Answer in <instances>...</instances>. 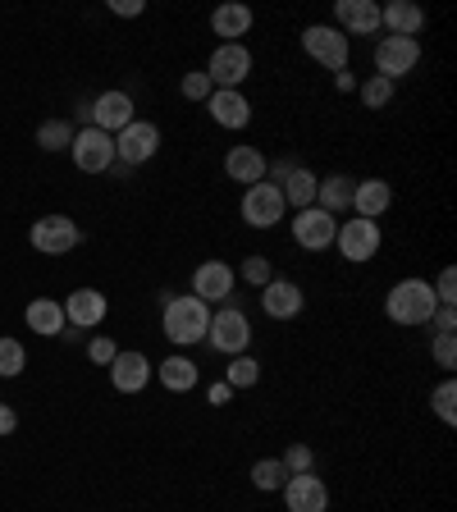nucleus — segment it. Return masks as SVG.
<instances>
[{
  "label": "nucleus",
  "instance_id": "obj_22",
  "mask_svg": "<svg viewBox=\"0 0 457 512\" xmlns=\"http://www.w3.org/2000/svg\"><path fill=\"white\" fill-rule=\"evenodd\" d=\"M380 28L389 37H416L426 28V10L412 5V0H394V5H380Z\"/></svg>",
  "mask_w": 457,
  "mask_h": 512
},
{
  "label": "nucleus",
  "instance_id": "obj_38",
  "mask_svg": "<svg viewBox=\"0 0 457 512\" xmlns=\"http://www.w3.org/2000/svg\"><path fill=\"white\" fill-rule=\"evenodd\" d=\"M243 279H247V284H256V288H266L270 279H275V275H270L266 256H247V261H243Z\"/></svg>",
  "mask_w": 457,
  "mask_h": 512
},
{
  "label": "nucleus",
  "instance_id": "obj_36",
  "mask_svg": "<svg viewBox=\"0 0 457 512\" xmlns=\"http://www.w3.org/2000/svg\"><path fill=\"white\" fill-rule=\"evenodd\" d=\"M288 467V476H302V471H316V458H311V448L307 444H293L284 453V458H279Z\"/></svg>",
  "mask_w": 457,
  "mask_h": 512
},
{
  "label": "nucleus",
  "instance_id": "obj_11",
  "mask_svg": "<svg viewBox=\"0 0 457 512\" xmlns=\"http://www.w3.org/2000/svg\"><path fill=\"white\" fill-rule=\"evenodd\" d=\"M28 243L46 256H64V252H74V247L83 243V234H78V224L69 220V215H42V220L32 224Z\"/></svg>",
  "mask_w": 457,
  "mask_h": 512
},
{
  "label": "nucleus",
  "instance_id": "obj_27",
  "mask_svg": "<svg viewBox=\"0 0 457 512\" xmlns=\"http://www.w3.org/2000/svg\"><path fill=\"white\" fill-rule=\"evenodd\" d=\"M352 188H357V179H348V174H330V179H320V188H316V206L339 220V211H352Z\"/></svg>",
  "mask_w": 457,
  "mask_h": 512
},
{
  "label": "nucleus",
  "instance_id": "obj_10",
  "mask_svg": "<svg viewBox=\"0 0 457 512\" xmlns=\"http://www.w3.org/2000/svg\"><path fill=\"white\" fill-rule=\"evenodd\" d=\"M160 147V128L147 119H133L128 128L115 133V165H147Z\"/></svg>",
  "mask_w": 457,
  "mask_h": 512
},
{
  "label": "nucleus",
  "instance_id": "obj_39",
  "mask_svg": "<svg viewBox=\"0 0 457 512\" xmlns=\"http://www.w3.org/2000/svg\"><path fill=\"white\" fill-rule=\"evenodd\" d=\"M115 352H119V348L106 339V334H101V339H92V343H87V357H92L96 366H110V362H115Z\"/></svg>",
  "mask_w": 457,
  "mask_h": 512
},
{
  "label": "nucleus",
  "instance_id": "obj_18",
  "mask_svg": "<svg viewBox=\"0 0 457 512\" xmlns=\"http://www.w3.org/2000/svg\"><path fill=\"white\" fill-rule=\"evenodd\" d=\"M110 380H115L119 394H142L151 380V362L142 352H115V362H110Z\"/></svg>",
  "mask_w": 457,
  "mask_h": 512
},
{
  "label": "nucleus",
  "instance_id": "obj_23",
  "mask_svg": "<svg viewBox=\"0 0 457 512\" xmlns=\"http://www.w3.org/2000/svg\"><path fill=\"white\" fill-rule=\"evenodd\" d=\"M266 165L270 160L256 147H229V156H224V174H229L234 183H247V188L266 179Z\"/></svg>",
  "mask_w": 457,
  "mask_h": 512
},
{
  "label": "nucleus",
  "instance_id": "obj_1",
  "mask_svg": "<svg viewBox=\"0 0 457 512\" xmlns=\"http://www.w3.org/2000/svg\"><path fill=\"white\" fill-rule=\"evenodd\" d=\"M160 325H165V339L179 343V348H192V343H202L206 330H211V307L202 298H174L160 307Z\"/></svg>",
  "mask_w": 457,
  "mask_h": 512
},
{
  "label": "nucleus",
  "instance_id": "obj_40",
  "mask_svg": "<svg viewBox=\"0 0 457 512\" xmlns=\"http://www.w3.org/2000/svg\"><path fill=\"white\" fill-rule=\"evenodd\" d=\"M430 325H435V334H453L457 330V307H444V302H439L435 316H430Z\"/></svg>",
  "mask_w": 457,
  "mask_h": 512
},
{
  "label": "nucleus",
  "instance_id": "obj_9",
  "mask_svg": "<svg viewBox=\"0 0 457 512\" xmlns=\"http://www.w3.org/2000/svg\"><path fill=\"white\" fill-rule=\"evenodd\" d=\"M238 211H243V220L252 224V229H275L279 220H284V192L275 188V183H252V188L243 192V206H238Z\"/></svg>",
  "mask_w": 457,
  "mask_h": 512
},
{
  "label": "nucleus",
  "instance_id": "obj_35",
  "mask_svg": "<svg viewBox=\"0 0 457 512\" xmlns=\"http://www.w3.org/2000/svg\"><path fill=\"white\" fill-rule=\"evenodd\" d=\"M211 78H206V69H192V74H183V96L188 101H211Z\"/></svg>",
  "mask_w": 457,
  "mask_h": 512
},
{
  "label": "nucleus",
  "instance_id": "obj_19",
  "mask_svg": "<svg viewBox=\"0 0 457 512\" xmlns=\"http://www.w3.org/2000/svg\"><path fill=\"white\" fill-rule=\"evenodd\" d=\"M206 110H211V119L220 128H247L252 124V106H247V96L229 92V87H215L211 101H206Z\"/></svg>",
  "mask_w": 457,
  "mask_h": 512
},
{
  "label": "nucleus",
  "instance_id": "obj_21",
  "mask_svg": "<svg viewBox=\"0 0 457 512\" xmlns=\"http://www.w3.org/2000/svg\"><path fill=\"white\" fill-rule=\"evenodd\" d=\"M394 206V188L384 179H357V188H352V211L362 215V220H380L384 211Z\"/></svg>",
  "mask_w": 457,
  "mask_h": 512
},
{
  "label": "nucleus",
  "instance_id": "obj_41",
  "mask_svg": "<svg viewBox=\"0 0 457 512\" xmlns=\"http://www.w3.org/2000/svg\"><path fill=\"white\" fill-rule=\"evenodd\" d=\"M110 10H115L119 19H138V14L147 10V0H110Z\"/></svg>",
  "mask_w": 457,
  "mask_h": 512
},
{
  "label": "nucleus",
  "instance_id": "obj_20",
  "mask_svg": "<svg viewBox=\"0 0 457 512\" xmlns=\"http://www.w3.org/2000/svg\"><path fill=\"white\" fill-rule=\"evenodd\" d=\"M261 307H266L270 320H293L302 311V288L293 279H270L261 288Z\"/></svg>",
  "mask_w": 457,
  "mask_h": 512
},
{
  "label": "nucleus",
  "instance_id": "obj_12",
  "mask_svg": "<svg viewBox=\"0 0 457 512\" xmlns=\"http://www.w3.org/2000/svg\"><path fill=\"white\" fill-rule=\"evenodd\" d=\"M334 234H339V220H334L330 211H320V206H307V211L293 215V238H298V247H307V252L334 247Z\"/></svg>",
  "mask_w": 457,
  "mask_h": 512
},
{
  "label": "nucleus",
  "instance_id": "obj_2",
  "mask_svg": "<svg viewBox=\"0 0 457 512\" xmlns=\"http://www.w3.org/2000/svg\"><path fill=\"white\" fill-rule=\"evenodd\" d=\"M439 298L435 288L426 284V279H403V284L389 288V298H384V311H389V320L394 325H430V316H435Z\"/></svg>",
  "mask_w": 457,
  "mask_h": 512
},
{
  "label": "nucleus",
  "instance_id": "obj_26",
  "mask_svg": "<svg viewBox=\"0 0 457 512\" xmlns=\"http://www.w3.org/2000/svg\"><path fill=\"white\" fill-rule=\"evenodd\" d=\"M156 375H160V384H165L170 394H188V389H197V380H202L197 362H192V357H174V352L156 366Z\"/></svg>",
  "mask_w": 457,
  "mask_h": 512
},
{
  "label": "nucleus",
  "instance_id": "obj_5",
  "mask_svg": "<svg viewBox=\"0 0 457 512\" xmlns=\"http://www.w3.org/2000/svg\"><path fill=\"white\" fill-rule=\"evenodd\" d=\"M302 51H307L316 64H325V69L343 74V69H348L352 42L343 37L339 28H330V23H311V28H302Z\"/></svg>",
  "mask_w": 457,
  "mask_h": 512
},
{
  "label": "nucleus",
  "instance_id": "obj_42",
  "mask_svg": "<svg viewBox=\"0 0 457 512\" xmlns=\"http://www.w3.org/2000/svg\"><path fill=\"white\" fill-rule=\"evenodd\" d=\"M14 426H19V412H14L10 403H0V439L14 435Z\"/></svg>",
  "mask_w": 457,
  "mask_h": 512
},
{
  "label": "nucleus",
  "instance_id": "obj_30",
  "mask_svg": "<svg viewBox=\"0 0 457 512\" xmlns=\"http://www.w3.org/2000/svg\"><path fill=\"white\" fill-rule=\"evenodd\" d=\"M284 480H288V467L279 458H261V462H252V485L256 490H284Z\"/></svg>",
  "mask_w": 457,
  "mask_h": 512
},
{
  "label": "nucleus",
  "instance_id": "obj_25",
  "mask_svg": "<svg viewBox=\"0 0 457 512\" xmlns=\"http://www.w3.org/2000/svg\"><path fill=\"white\" fill-rule=\"evenodd\" d=\"M23 320H28L32 334H46V339H55V334H64V302H55V298H32L28 311H23Z\"/></svg>",
  "mask_w": 457,
  "mask_h": 512
},
{
  "label": "nucleus",
  "instance_id": "obj_31",
  "mask_svg": "<svg viewBox=\"0 0 457 512\" xmlns=\"http://www.w3.org/2000/svg\"><path fill=\"white\" fill-rule=\"evenodd\" d=\"M261 380V362H252V357H234V362H229V371H224V384H229V389H252V384Z\"/></svg>",
  "mask_w": 457,
  "mask_h": 512
},
{
  "label": "nucleus",
  "instance_id": "obj_6",
  "mask_svg": "<svg viewBox=\"0 0 457 512\" xmlns=\"http://www.w3.org/2000/svg\"><path fill=\"white\" fill-rule=\"evenodd\" d=\"M421 64V42L416 37H380L375 42V78H389V83H398V78H407Z\"/></svg>",
  "mask_w": 457,
  "mask_h": 512
},
{
  "label": "nucleus",
  "instance_id": "obj_33",
  "mask_svg": "<svg viewBox=\"0 0 457 512\" xmlns=\"http://www.w3.org/2000/svg\"><path fill=\"white\" fill-rule=\"evenodd\" d=\"M430 403H435V416L444 421V426H457V384L453 380L439 384L435 394H430Z\"/></svg>",
  "mask_w": 457,
  "mask_h": 512
},
{
  "label": "nucleus",
  "instance_id": "obj_32",
  "mask_svg": "<svg viewBox=\"0 0 457 512\" xmlns=\"http://www.w3.org/2000/svg\"><path fill=\"white\" fill-rule=\"evenodd\" d=\"M28 366V352L19 339H0V380H14V375Z\"/></svg>",
  "mask_w": 457,
  "mask_h": 512
},
{
  "label": "nucleus",
  "instance_id": "obj_37",
  "mask_svg": "<svg viewBox=\"0 0 457 512\" xmlns=\"http://www.w3.org/2000/svg\"><path fill=\"white\" fill-rule=\"evenodd\" d=\"M430 357H435V366L453 371V366H457V343H453V334H435V343H430Z\"/></svg>",
  "mask_w": 457,
  "mask_h": 512
},
{
  "label": "nucleus",
  "instance_id": "obj_17",
  "mask_svg": "<svg viewBox=\"0 0 457 512\" xmlns=\"http://www.w3.org/2000/svg\"><path fill=\"white\" fill-rule=\"evenodd\" d=\"M334 19H339L343 37H375L380 32V5L375 0H339Z\"/></svg>",
  "mask_w": 457,
  "mask_h": 512
},
{
  "label": "nucleus",
  "instance_id": "obj_13",
  "mask_svg": "<svg viewBox=\"0 0 457 512\" xmlns=\"http://www.w3.org/2000/svg\"><path fill=\"white\" fill-rule=\"evenodd\" d=\"M284 503L288 512H330V490L316 471H302V476L284 480Z\"/></svg>",
  "mask_w": 457,
  "mask_h": 512
},
{
  "label": "nucleus",
  "instance_id": "obj_16",
  "mask_svg": "<svg viewBox=\"0 0 457 512\" xmlns=\"http://www.w3.org/2000/svg\"><path fill=\"white\" fill-rule=\"evenodd\" d=\"M110 311L106 293L101 288H74L69 298H64V320L74 325V330H92V325H101Z\"/></svg>",
  "mask_w": 457,
  "mask_h": 512
},
{
  "label": "nucleus",
  "instance_id": "obj_15",
  "mask_svg": "<svg viewBox=\"0 0 457 512\" xmlns=\"http://www.w3.org/2000/svg\"><path fill=\"white\" fill-rule=\"evenodd\" d=\"M192 298L229 302L234 298V266H224V261H202V266L192 270Z\"/></svg>",
  "mask_w": 457,
  "mask_h": 512
},
{
  "label": "nucleus",
  "instance_id": "obj_4",
  "mask_svg": "<svg viewBox=\"0 0 457 512\" xmlns=\"http://www.w3.org/2000/svg\"><path fill=\"white\" fill-rule=\"evenodd\" d=\"M206 339H211V348L224 352V357H243V352L252 348V320H247V311L224 307V311H215L211 316Z\"/></svg>",
  "mask_w": 457,
  "mask_h": 512
},
{
  "label": "nucleus",
  "instance_id": "obj_29",
  "mask_svg": "<svg viewBox=\"0 0 457 512\" xmlns=\"http://www.w3.org/2000/svg\"><path fill=\"white\" fill-rule=\"evenodd\" d=\"M37 147H42V151L74 147V124H69V119H46V124L37 128Z\"/></svg>",
  "mask_w": 457,
  "mask_h": 512
},
{
  "label": "nucleus",
  "instance_id": "obj_8",
  "mask_svg": "<svg viewBox=\"0 0 457 512\" xmlns=\"http://www.w3.org/2000/svg\"><path fill=\"white\" fill-rule=\"evenodd\" d=\"M334 247H339L343 261H352V266H362V261H371L375 252H380V224L375 220H343L339 234H334Z\"/></svg>",
  "mask_w": 457,
  "mask_h": 512
},
{
  "label": "nucleus",
  "instance_id": "obj_34",
  "mask_svg": "<svg viewBox=\"0 0 457 512\" xmlns=\"http://www.w3.org/2000/svg\"><path fill=\"white\" fill-rule=\"evenodd\" d=\"M362 101H366V110H384L389 101H394V83H389V78H366Z\"/></svg>",
  "mask_w": 457,
  "mask_h": 512
},
{
  "label": "nucleus",
  "instance_id": "obj_3",
  "mask_svg": "<svg viewBox=\"0 0 457 512\" xmlns=\"http://www.w3.org/2000/svg\"><path fill=\"white\" fill-rule=\"evenodd\" d=\"M206 78H211V87H229V92H238V87L252 78V51H247L243 42H220L211 51Z\"/></svg>",
  "mask_w": 457,
  "mask_h": 512
},
{
  "label": "nucleus",
  "instance_id": "obj_7",
  "mask_svg": "<svg viewBox=\"0 0 457 512\" xmlns=\"http://www.w3.org/2000/svg\"><path fill=\"white\" fill-rule=\"evenodd\" d=\"M69 156H74V165L83 174H106V170H115V138L87 124L83 133H74V147H69Z\"/></svg>",
  "mask_w": 457,
  "mask_h": 512
},
{
  "label": "nucleus",
  "instance_id": "obj_43",
  "mask_svg": "<svg viewBox=\"0 0 457 512\" xmlns=\"http://www.w3.org/2000/svg\"><path fill=\"white\" fill-rule=\"evenodd\" d=\"M229 394H234L229 384H215V389H211V403H215V407H224V403H229Z\"/></svg>",
  "mask_w": 457,
  "mask_h": 512
},
{
  "label": "nucleus",
  "instance_id": "obj_28",
  "mask_svg": "<svg viewBox=\"0 0 457 512\" xmlns=\"http://www.w3.org/2000/svg\"><path fill=\"white\" fill-rule=\"evenodd\" d=\"M316 188L320 179L311 170H302V165H293V174L284 179V206H293V211H307V206H316Z\"/></svg>",
  "mask_w": 457,
  "mask_h": 512
},
{
  "label": "nucleus",
  "instance_id": "obj_24",
  "mask_svg": "<svg viewBox=\"0 0 457 512\" xmlns=\"http://www.w3.org/2000/svg\"><path fill=\"white\" fill-rule=\"evenodd\" d=\"M252 23H256V14L247 10V5H215L211 10V28H215V37H224V42H238V37H247L252 32Z\"/></svg>",
  "mask_w": 457,
  "mask_h": 512
},
{
  "label": "nucleus",
  "instance_id": "obj_14",
  "mask_svg": "<svg viewBox=\"0 0 457 512\" xmlns=\"http://www.w3.org/2000/svg\"><path fill=\"white\" fill-rule=\"evenodd\" d=\"M87 115H92V128H101V133H110V138L138 119L133 115V96L128 92H101L92 106H87Z\"/></svg>",
  "mask_w": 457,
  "mask_h": 512
}]
</instances>
